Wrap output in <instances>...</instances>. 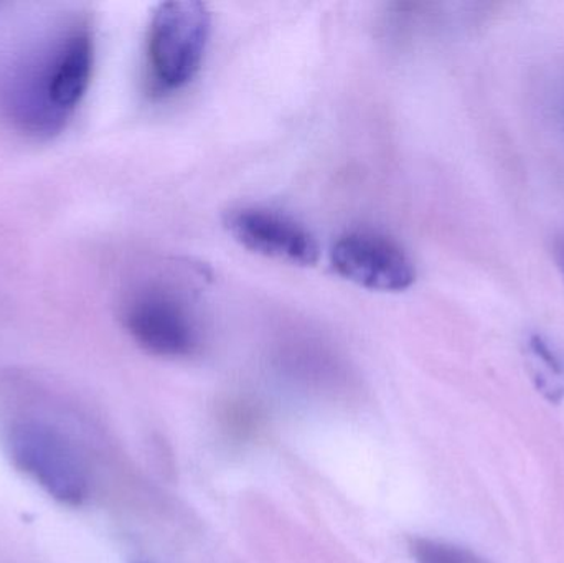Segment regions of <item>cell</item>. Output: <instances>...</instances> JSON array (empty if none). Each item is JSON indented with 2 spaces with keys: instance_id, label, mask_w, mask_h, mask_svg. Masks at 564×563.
Masks as SVG:
<instances>
[{
  "instance_id": "obj_1",
  "label": "cell",
  "mask_w": 564,
  "mask_h": 563,
  "mask_svg": "<svg viewBox=\"0 0 564 563\" xmlns=\"http://www.w3.org/2000/svg\"><path fill=\"white\" fill-rule=\"evenodd\" d=\"M42 55L13 78L12 118L25 131L52 134L72 118L91 83L95 39L89 23L75 19L58 30Z\"/></svg>"
},
{
  "instance_id": "obj_2",
  "label": "cell",
  "mask_w": 564,
  "mask_h": 563,
  "mask_svg": "<svg viewBox=\"0 0 564 563\" xmlns=\"http://www.w3.org/2000/svg\"><path fill=\"white\" fill-rule=\"evenodd\" d=\"M210 32L212 15L205 3L174 0L158 7L149 25L148 62L159 91H177L197 76Z\"/></svg>"
},
{
  "instance_id": "obj_3",
  "label": "cell",
  "mask_w": 564,
  "mask_h": 563,
  "mask_svg": "<svg viewBox=\"0 0 564 563\" xmlns=\"http://www.w3.org/2000/svg\"><path fill=\"white\" fill-rule=\"evenodd\" d=\"M7 452L13 466L55 501L79 506L88 498L85 463L72 442L48 423H15L7 435Z\"/></svg>"
},
{
  "instance_id": "obj_4",
  "label": "cell",
  "mask_w": 564,
  "mask_h": 563,
  "mask_svg": "<svg viewBox=\"0 0 564 563\" xmlns=\"http://www.w3.org/2000/svg\"><path fill=\"white\" fill-rule=\"evenodd\" d=\"M122 317L132 339L154 356L188 357L200 347V324L177 291L142 288L129 297Z\"/></svg>"
},
{
  "instance_id": "obj_5",
  "label": "cell",
  "mask_w": 564,
  "mask_h": 563,
  "mask_svg": "<svg viewBox=\"0 0 564 563\" xmlns=\"http://www.w3.org/2000/svg\"><path fill=\"white\" fill-rule=\"evenodd\" d=\"M330 261L341 278L371 291L400 293L416 281L410 255L397 241L375 231L341 235L332 247Z\"/></svg>"
},
{
  "instance_id": "obj_6",
  "label": "cell",
  "mask_w": 564,
  "mask_h": 563,
  "mask_svg": "<svg viewBox=\"0 0 564 563\" xmlns=\"http://www.w3.org/2000/svg\"><path fill=\"white\" fill-rule=\"evenodd\" d=\"M228 234L247 250L297 267L317 263L314 235L294 218L261 207H241L225 217Z\"/></svg>"
},
{
  "instance_id": "obj_7",
  "label": "cell",
  "mask_w": 564,
  "mask_h": 563,
  "mask_svg": "<svg viewBox=\"0 0 564 563\" xmlns=\"http://www.w3.org/2000/svg\"><path fill=\"white\" fill-rule=\"evenodd\" d=\"M410 552L416 563H490L469 549L436 539H411Z\"/></svg>"
},
{
  "instance_id": "obj_8",
  "label": "cell",
  "mask_w": 564,
  "mask_h": 563,
  "mask_svg": "<svg viewBox=\"0 0 564 563\" xmlns=\"http://www.w3.org/2000/svg\"><path fill=\"white\" fill-rule=\"evenodd\" d=\"M556 261H558V268L562 270V274L564 278V241L562 243L556 245Z\"/></svg>"
}]
</instances>
